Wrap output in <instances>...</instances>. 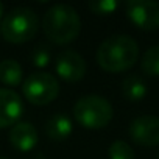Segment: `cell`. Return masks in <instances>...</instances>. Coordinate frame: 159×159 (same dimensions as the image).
<instances>
[{"instance_id":"5","label":"cell","mask_w":159,"mask_h":159,"mask_svg":"<svg viewBox=\"0 0 159 159\" xmlns=\"http://www.w3.org/2000/svg\"><path fill=\"white\" fill-rule=\"evenodd\" d=\"M22 91L25 98L31 105L45 106L56 100V97L59 95V83L53 75L38 72L27 76Z\"/></svg>"},{"instance_id":"17","label":"cell","mask_w":159,"mask_h":159,"mask_svg":"<svg viewBox=\"0 0 159 159\" xmlns=\"http://www.w3.org/2000/svg\"><path fill=\"white\" fill-rule=\"evenodd\" d=\"M50 59H52V55H50V52H48V48L45 45L36 47L34 52L31 53V62L36 67H45V66H48Z\"/></svg>"},{"instance_id":"1","label":"cell","mask_w":159,"mask_h":159,"mask_svg":"<svg viewBox=\"0 0 159 159\" xmlns=\"http://www.w3.org/2000/svg\"><path fill=\"white\" fill-rule=\"evenodd\" d=\"M139 58V45L128 34H116L105 39L95 55L97 64L112 73L131 69Z\"/></svg>"},{"instance_id":"10","label":"cell","mask_w":159,"mask_h":159,"mask_svg":"<svg viewBox=\"0 0 159 159\" xmlns=\"http://www.w3.org/2000/svg\"><path fill=\"white\" fill-rule=\"evenodd\" d=\"M10 142L17 151H30L38 142V131L30 122H17L10 131Z\"/></svg>"},{"instance_id":"6","label":"cell","mask_w":159,"mask_h":159,"mask_svg":"<svg viewBox=\"0 0 159 159\" xmlns=\"http://www.w3.org/2000/svg\"><path fill=\"white\" fill-rule=\"evenodd\" d=\"M126 16L140 30L153 31L159 28V2L154 0H129Z\"/></svg>"},{"instance_id":"18","label":"cell","mask_w":159,"mask_h":159,"mask_svg":"<svg viewBox=\"0 0 159 159\" xmlns=\"http://www.w3.org/2000/svg\"><path fill=\"white\" fill-rule=\"evenodd\" d=\"M33 159H45V157H44V154H41V153H38V154H36V156H34Z\"/></svg>"},{"instance_id":"16","label":"cell","mask_w":159,"mask_h":159,"mask_svg":"<svg viewBox=\"0 0 159 159\" xmlns=\"http://www.w3.org/2000/svg\"><path fill=\"white\" fill-rule=\"evenodd\" d=\"M117 8H119L117 0H91V2H88V10L100 16L112 14Z\"/></svg>"},{"instance_id":"13","label":"cell","mask_w":159,"mask_h":159,"mask_svg":"<svg viewBox=\"0 0 159 159\" xmlns=\"http://www.w3.org/2000/svg\"><path fill=\"white\" fill-rule=\"evenodd\" d=\"M122 94L128 102H140L147 95V84L137 75H128L122 83Z\"/></svg>"},{"instance_id":"7","label":"cell","mask_w":159,"mask_h":159,"mask_svg":"<svg viewBox=\"0 0 159 159\" xmlns=\"http://www.w3.org/2000/svg\"><path fill=\"white\" fill-rule=\"evenodd\" d=\"M56 73L69 83H75L83 80L88 70L84 58L75 50H64L58 55L55 64Z\"/></svg>"},{"instance_id":"4","label":"cell","mask_w":159,"mask_h":159,"mask_svg":"<svg viewBox=\"0 0 159 159\" xmlns=\"http://www.w3.org/2000/svg\"><path fill=\"white\" fill-rule=\"evenodd\" d=\"M75 120L89 129H100L109 125L114 116L111 103L102 95H84L73 106Z\"/></svg>"},{"instance_id":"3","label":"cell","mask_w":159,"mask_h":159,"mask_svg":"<svg viewBox=\"0 0 159 159\" xmlns=\"http://www.w3.org/2000/svg\"><path fill=\"white\" fill-rule=\"evenodd\" d=\"M39 30L38 14L27 7L11 10L0 24V33L3 39L11 44H24L31 41Z\"/></svg>"},{"instance_id":"11","label":"cell","mask_w":159,"mask_h":159,"mask_svg":"<svg viewBox=\"0 0 159 159\" xmlns=\"http://www.w3.org/2000/svg\"><path fill=\"white\" fill-rule=\"evenodd\" d=\"M73 131V123L66 114H55L45 123V133L52 140H66Z\"/></svg>"},{"instance_id":"20","label":"cell","mask_w":159,"mask_h":159,"mask_svg":"<svg viewBox=\"0 0 159 159\" xmlns=\"http://www.w3.org/2000/svg\"><path fill=\"white\" fill-rule=\"evenodd\" d=\"M0 159H8V157H5V156H0Z\"/></svg>"},{"instance_id":"15","label":"cell","mask_w":159,"mask_h":159,"mask_svg":"<svg viewBox=\"0 0 159 159\" xmlns=\"http://www.w3.org/2000/svg\"><path fill=\"white\" fill-rule=\"evenodd\" d=\"M108 157L109 159H136V154L128 142L116 140L111 143L108 150Z\"/></svg>"},{"instance_id":"8","label":"cell","mask_w":159,"mask_h":159,"mask_svg":"<svg viewBox=\"0 0 159 159\" xmlns=\"http://www.w3.org/2000/svg\"><path fill=\"white\" fill-rule=\"evenodd\" d=\"M131 139L142 147H156L159 145V117L154 116H140L129 123Z\"/></svg>"},{"instance_id":"14","label":"cell","mask_w":159,"mask_h":159,"mask_svg":"<svg viewBox=\"0 0 159 159\" xmlns=\"http://www.w3.org/2000/svg\"><path fill=\"white\" fill-rule=\"evenodd\" d=\"M140 69L148 76H159V45H153L143 53Z\"/></svg>"},{"instance_id":"12","label":"cell","mask_w":159,"mask_h":159,"mask_svg":"<svg viewBox=\"0 0 159 159\" xmlns=\"http://www.w3.org/2000/svg\"><path fill=\"white\" fill-rule=\"evenodd\" d=\"M24 72L16 59H3L0 62V81L5 86L16 88L22 83Z\"/></svg>"},{"instance_id":"9","label":"cell","mask_w":159,"mask_h":159,"mask_svg":"<svg viewBox=\"0 0 159 159\" xmlns=\"http://www.w3.org/2000/svg\"><path fill=\"white\" fill-rule=\"evenodd\" d=\"M24 102L13 89L0 88V128L16 125L22 117Z\"/></svg>"},{"instance_id":"19","label":"cell","mask_w":159,"mask_h":159,"mask_svg":"<svg viewBox=\"0 0 159 159\" xmlns=\"http://www.w3.org/2000/svg\"><path fill=\"white\" fill-rule=\"evenodd\" d=\"M2 16H3V5L0 3V19H2Z\"/></svg>"},{"instance_id":"2","label":"cell","mask_w":159,"mask_h":159,"mask_svg":"<svg viewBox=\"0 0 159 159\" xmlns=\"http://www.w3.org/2000/svg\"><path fill=\"white\" fill-rule=\"evenodd\" d=\"M42 30L53 44H70L81 31V19L78 16V11L70 5L58 3L45 11Z\"/></svg>"}]
</instances>
